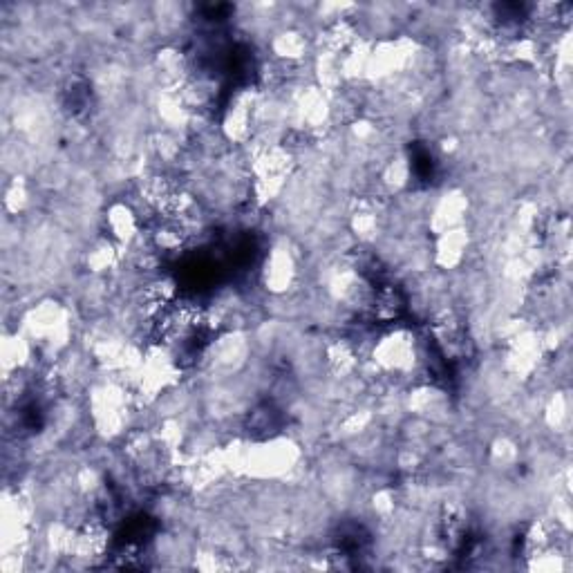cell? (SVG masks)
Instances as JSON below:
<instances>
[{"instance_id":"cell-1","label":"cell","mask_w":573,"mask_h":573,"mask_svg":"<svg viewBox=\"0 0 573 573\" xmlns=\"http://www.w3.org/2000/svg\"><path fill=\"white\" fill-rule=\"evenodd\" d=\"M372 361L381 372L406 374L417 365V345L415 336L406 327H397L390 334L379 338L372 347Z\"/></svg>"},{"instance_id":"cell-2","label":"cell","mask_w":573,"mask_h":573,"mask_svg":"<svg viewBox=\"0 0 573 573\" xmlns=\"http://www.w3.org/2000/svg\"><path fill=\"white\" fill-rule=\"evenodd\" d=\"M406 305L408 300L403 296L401 287H397L394 283H379L374 285L368 314L372 316L374 323L394 325L401 321L403 314H406Z\"/></svg>"},{"instance_id":"cell-3","label":"cell","mask_w":573,"mask_h":573,"mask_svg":"<svg viewBox=\"0 0 573 573\" xmlns=\"http://www.w3.org/2000/svg\"><path fill=\"white\" fill-rule=\"evenodd\" d=\"M106 231L112 242L117 244H133L139 240V215L133 204L115 202L106 213Z\"/></svg>"},{"instance_id":"cell-4","label":"cell","mask_w":573,"mask_h":573,"mask_svg":"<svg viewBox=\"0 0 573 573\" xmlns=\"http://www.w3.org/2000/svg\"><path fill=\"white\" fill-rule=\"evenodd\" d=\"M262 276H265L267 289L276 291V294H283V291H287L296 278V262L294 258H291V253L285 249H276L267 258Z\"/></svg>"}]
</instances>
